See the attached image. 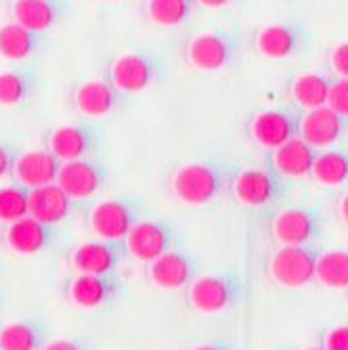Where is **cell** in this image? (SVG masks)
I'll use <instances>...</instances> for the list:
<instances>
[{
  "instance_id": "2",
  "label": "cell",
  "mask_w": 348,
  "mask_h": 350,
  "mask_svg": "<svg viewBox=\"0 0 348 350\" xmlns=\"http://www.w3.org/2000/svg\"><path fill=\"white\" fill-rule=\"evenodd\" d=\"M225 189V174L216 164L189 162L178 166L170 176L172 196L185 206H206Z\"/></svg>"
},
{
  "instance_id": "16",
  "label": "cell",
  "mask_w": 348,
  "mask_h": 350,
  "mask_svg": "<svg viewBox=\"0 0 348 350\" xmlns=\"http://www.w3.org/2000/svg\"><path fill=\"white\" fill-rule=\"evenodd\" d=\"M59 166L61 162L49 149H29V151H21L15 155L11 176L15 183L27 189H36L49 183H55Z\"/></svg>"
},
{
  "instance_id": "17",
  "label": "cell",
  "mask_w": 348,
  "mask_h": 350,
  "mask_svg": "<svg viewBox=\"0 0 348 350\" xmlns=\"http://www.w3.org/2000/svg\"><path fill=\"white\" fill-rule=\"evenodd\" d=\"M76 204L57 183H49L36 189H29V216H34L46 225H61L76 212Z\"/></svg>"
},
{
  "instance_id": "4",
  "label": "cell",
  "mask_w": 348,
  "mask_h": 350,
  "mask_svg": "<svg viewBox=\"0 0 348 350\" xmlns=\"http://www.w3.org/2000/svg\"><path fill=\"white\" fill-rule=\"evenodd\" d=\"M124 245L129 256L147 265L164 252L178 247V231L164 218H141L124 237Z\"/></svg>"
},
{
  "instance_id": "10",
  "label": "cell",
  "mask_w": 348,
  "mask_h": 350,
  "mask_svg": "<svg viewBox=\"0 0 348 350\" xmlns=\"http://www.w3.org/2000/svg\"><path fill=\"white\" fill-rule=\"evenodd\" d=\"M235 44L223 31H202L185 44V59L198 72H220L233 61Z\"/></svg>"
},
{
  "instance_id": "25",
  "label": "cell",
  "mask_w": 348,
  "mask_h": 350,
  "mask_svg": "<svg viewBox=\"0 0 348 350\" xmlns=\"http://www.w3.org/2000/svg\"><path fill=\"white\" fill-rule=\"evenodd\" d=\"M40 76L31 68H13L0 72V105L17 107L36 94Z\"/></svg>"
},
{
  "instance_id": "3",
  "label": "cell",
  "mask_w": 348,
  "mask_h": 350,
  "mask_svg": "<svg viewBox=\"0 0 348 350\" xmlns=\"http://www.w3.org/2000/svg\"><path fill=\"white\" fill-rule=\"evenodd\" d=\"M143 218V204L131 198H111L97 202L88 210V229L99 239L124 241Z\"/></svg>"
},
{
  "instance_id": "31",
  "label": "cell",
  "mask_w": 348,
  "mask_h": 350,
  "mask_svg": "<svg viewBox=\"0 0 348 350\" xmlns=\"http://www.w3.org/2000/svg\"><path fill=\"white\" fill-rule=\"evenodd\" d=\"M29 214V189L11 183V185H0V222L9 225L23 216Z\"/></svg>"
},
{
  "instance_id": "38",
  "label": "cell",
  "mask_w": 348,
  "mask_h": 350,
  "mask_svg": "<svg viewBox=\"0 0 348 350\" xmlns=\"http://www.w3.org/2000/svg\"><path fill=\"white\" fill-rule=\"evenodd\" d=\"M189 350H233L231 346H227L225 342H202Z\"/></svg>"
},
{
  "instance_id": "20",
  "label": "cell",
  "mask_w": 348,
  "mask_h": 350,
  "mask_svg": "<svg viewBox=\"0 0 348 350\" xmlns=\"http://www.w3.org/2000/svg\"><path fill=\"white\" fill-rule=\"evenodd\" d=\"M298 135L310 147H330L342 135V118L327 105L308 109L298 124Z\"/></svg>"
},
{
  "instance_id": "34",
  "label": "cell",
  "mask_w": 348,
  "mask_h": 350,
  "mask_svg": "<svg viewBox=\"0 0 348 350\" xmlns=\"http://www.w3.org/2000/svg\"><path fill=\"white\" fill-rule=\"evenodd\" d=\"M330 63H332V70L340 78H348V40L334 46V51L330 55Z\"/></svg>"
},
{
  "instance_id": "18",
  "label": "cell",
  "mask_w": 348,
  "mask_h": 350,
  "mask_svg": "<svg viewBox=\"0 0 348 350\" xmlns=\"http://www.w3.org/2000/svg\"><path fill=\"white\" fill-rule=\"evenodd\" d=\"M46 46L44 31H34L15 21L0 25V57L9 61H27L38 57Z\"/></svg>"
},
{
  "instance_id": "6",
  "label": "cell",
  "mask_w": 348,
  "mask_h": 350,
  "mask_svg": "<svg viewBox=\"0 0 348 350\" xmlns=\"http://www.w3.org/2000/svg\"><path fill=\"white\" fill-rule=\"evenodd\" d=\"M101 141V129L94 122H74L61 124L46 135V149L57 157L59 162L82 160L92 157Z\"/></svg>"
},
{
  "instance_id": "28",
  "label": "cell",
  "mask_w": 348,
  "mask_h": 350,
  "mask_svg": "<svg viewBox=\"0 0 348 350\" xmlns=\"http://www.w3.org/2000/svg\"><path fill=\"white\" fill-rule=\"evenodd\" d=\"M294 46H296L294 31L283 23L265 25L256 34V51L267 59H286L292 55Z\"/></svg>"
},
{
  "instance_id": "26",
  "label": "cell",
  "mask_w": 348,
  "mask_h": 350,
  "mask_svg": "<svg viewBox=\"0 0 348 350\" xmlns=\"http://www.w3.org/2000/svg\"><path fill=\"white\" fill-rule=\"evenodd\" d=\"M196 0H145V17L162 27H178L193 17Z\"/></svg>"
},
{
  "instance_id": "9",
  "label": "cell",
  "mask_w": 348,
  "mask_h": 350,
  "mask_svg": "<svg viewBox=\"0 0 348 350\" xmlns=\"http://www.w3.org/2000/svg\"><path fill=\"white\" fill-rule=\"evenodd\" d=\"M129 258L124 241L116 239H94L80 243L70 254V265L76 273L88 275H111L118 273L120 265Z\"/></svg>"
},
{
  "instance_id": "27",
  "label": "cell",
  "mask_w": 348,
  "mask_h": 350,
  "mask_svg": "<svg viewBox=\"0 0 348 350\" xmlns=\"http://www.w3.org/2000/svg\"><path fill=\"white\" fill-rule=\"evenodd\" d=\"M314 279L330 290L348 288V252L330 250L314 262Z\"/></svg>"
},
{
  "instance_id": "29",
  "label": "cell",
  "mask_w": 348,
  "mask_h": 350,
  "mask_svg": "<svg viewBox=\"0 0 348 350\" xmlns=\"http://www.w3.org/2000/svg\"><path fill=\"white\" fill-rule=\"evenodd\" d=\"M327 92H330V84L321 74H300L290 86L292 99L296 101V105H300L306 111L325 105Z\"/></svg>"
},
{
  "instance_id": "42",
  "label": "cell",
  "mask_w": 348,
  "mask_h": 350,
  "mask_svg": "<svg viewBox=\"0 0 348 350\" xmlns=\"http://www.w3.org/2000/svg\"><path fill=\"white\" fill-rule=\"evenodd\" d=\"M109 3H116V0H109Z\"/></svg>"
},
{
  "instance_id": "24",
  "label": "cell",
  "mask_w": 348,
  "mask_h": 350,
  "mask_svg": "<svg viewBox=\"0 0 348 350\" xmlns=\"http://www.w3.org/2000/svg\"><path fill=\"white\" fill-rule=\"evenodd\" d=\"M271 153H273L271 155L273 168L279 174L288 176V178H300V176L310 174L314 153H312V147L306 145L300 137H292L290 141L279 145Z\"/></svg>"
},
{
  "instance_id": "12",
  "label": "cell",
  "mask_w": 348,
  "mask_h": 350,
  "mask_svg": "<svg viewBox=\"0 0 348 350\" xmlns=\"http://www.w3.org/2000/svg\"><path fill=\"white\" fill-rule=\"evenodd\" d=\"M3 241L19 256H34L59 241V229L27 214L15 222H9L3 233Z\"/></svg>"
},
{
  "instance_id": "22",
  "label": "cell",
  "mask_w": 348,
  "mask_h": 350,
  "mask_svg": "<svg viewBox=\"0 0 348 350\" xmlns=\"http://www.w3.org/2000/svg\"><path fill=\"white\" fill-rule=\"evenodd\" d=\"M49 340V323L40 317L11 321L0 327V350H40Z\"/></svg>"
},
{
  "instance_id": "41",
  "label": "cell",
  "mask_w": 348,
  "mask_h": 350,
  "mask_svg": "<svg viewBox=\"0 0 348 350\" xmlns=\"http://www.w3.org/2000/svg\"><path fill=\"white\" fill-rule=\"evenodd\" d=\"M302 350H325V348H321V346H308V348H302Z\"/></svg>"
},
{
  "instance_id": "19",
  "label": "cell",
  "mask_w": 348,
  "mask_h": 350,
  "mask_svg": "<svg viewBox=\"0 0 348 350\" xmlns=\"http://www.w3.org/2000/svg\"><path fill=\"white\" fill-rule=\"evenodd\" d=\"M275 178L263 168L239 170L231 180L233 198L247 208H263L275 198Z\"/></svg>"
},
{
  "instance_id": "40",
  "label": "cell",
  "mask_w": 348,
  "mask_h": 350,
  "mask_svg": "<svg viewBox=\"0 0 348 350\" xmlns=\"http://www.w3.org/2000/svg\"><path fill=\"white\" fill-rule=\"evenodd\" d=\"M5 298H7V296H5V292H3V290H0V308H3V306H5Z\"/></svg>"
},
{
  "instance_id": "5",
  "label": "cell",
  "mask_w": 348,
  "mask_h": 350,
  "mask_svg": "<svg viewBox=\"0 0 348 350\" xmlns=\"http://www.w3.org/2000/svg\"><path fill=\"white\" fill-rule=\"evenodd\" d=\"M239 283L227 273L198 275L187 288V302L202 314L225 312L237 302Z\"/></svg>"
},
{
  "instance_id": "36",
  "label": "cell",
  "mask_w": 348,
  "mask_h": 350,
  "mask_svg": "<svg viewBox=\"0 0 348 350\" xmlns=\"http://www.w3.org/2000/svg\"><path fill=\"white\" fill-rule=\"evenodd\" d=\"M15 147L5 143V141H0V180L11 176V170H13V162H15Z\"/></svg>"
},
{
  "instance_id": "23",
  "label": "cell",
  "mask_w": 348,
  "mask_h": 350,
  "mask_svg": "<svg viewBox=\"0 0 348 350\" xmlns=\"http://www.w3.org/2000/svg\"><path fill=\"white\" fill-rule=\"evenodd\" d=\"M271 231L281 245H304L314 233V220L306 210L288 208L275 214Z\"/></svg>"
},
{
  "instance_id": "13",
  "label": "cell",
  "mask_w": 348,
  "mask_h": 350,
  "mask_svg": "<svg viewBox=\"0 0 348 350\" xmlns=\"http://www.w3.org/2000/svg\"><path fill=\"white\" fill-rule=\"evenodd\" d=\"M196 277L198 260L180 247H172L147 262V279L160 290H185Z\"/></svg>"
},
{
  "instance_id": "1",
  "label": "cell",
  "mask_w": 348,
  "mask_h": 350,
  "mask_svg": "<svg viewBox=\"0 0 348 350\" xmlns=\"http://www.w3.org/2000/svg\"><path fill=\"white\" fill-rule=\"evenodd\" d=\"M166 76V61L155 51H131L116 57L109 66V82L124 94L157 86Z\"/></svg>"
},
{
  "instance_id": "32",
  "label": "cell",
  "mask_w": 348,
  "mask_h": 350,
  "mask_svg": "<svg viewBox=\"0 0 348 350\" xmlns=\"http://www.w3.org/2000/svg\"><path fill=\"white\" fill-rule=\"evenodd\" d=\"M325 105L340 118H348V78H340L336 84H330Z\"/></svg>"
},
{
  "instance_id": "14",
  "label": "cell",
  "mask_w": 348,
  "mask_h": 350,
  "mask_svg": "<svg viewBox=\"0 0 348 350\" xmlns=\"http://www.w3.org/2000/svg\"><path fill=\"white\" fill-rule=\"evenodd\" d=\"M129 94L120 92L109 80L103 78H92L86 82H80L74 88V107L80 116L88 120H99L113 111H118Z\"/></svg>"
},
{
  "instance_id": "39",
  "label": "cell",
  "mask_w": 348,
  "mask_h": 350,
  "mask_svg": "<svg viewBox=\"0 0 348 350\" xmlns=\"http://www.w3.org/2000/svg\"><path fill=\"white\" fill-rule=\"evenodd\" d=\"M338 214L342 218V222L348 227V193L342 196V200L338 202Z\"/></svg>"
},
{
  "instance_id": "8",
  "label": "cell",
  "mask_w": 348,
  "mask_h": 350,
  "mask_svg": "<svg viewBox=\"0 0 348 350\" xmlns=\"http://www.w3.org/2000/svg\"><path fill=\"white\" fill-rule=\"evenodd\" d=\"M314 262L306 245H281L269 260V275L281 288H304L314 279Z\"/></svg>"
},
{
  "instance_id": "7",
  "label": "cell",
  "mask_w": 348,
  "mask_h": 350,
  "mask_svg": "<svg viewBox=\"0 0 348 350\" xmlns=\"http://www.w3.org/2000/svg\"><path fill=\"white\" fill-rule=\"evenodd\" d=\"M55 183L66 191L74 202H86L103 191L107 183V168L97 157L61 162Z\"/></svg>"
},
{
  "instance_id": "33",
  "label": "cell",
  "mask_w": 348,
  "mask_h": 350,
  "mask_svg": "<svg viewBox=\"0 0 348 350\" xmlns=\"http://www.w3.org/2000/svg\"><path fill=\"white\" fill-rule=\"evenodd\" d=\"M40 350H97L94 342L84 336H70V338H55L49 340Z\"/></svg>"
},
{
  "instance_id": "21",
  "label": "cell",
  "mask_w": 348,
  "mask_h": 350,
  "mask_svg": "<svg viewBox=\"0 0 348 350\" xmlns=\"http://www.w3.org/2000/svg\"><path fill=\"white\" fill-rule=\"evenodd\" d=\"M250 137L258 147L273 151L294 137V124L281 109H265L250 122Z\"/></svg>"
},
{
  "instance_id": "37",
  "label": "cell",
  "mask_w": 348,
  "mask_h": 350,
  "mask_svg": "<svg viewBox=\"0 0 348 350\" xmlns=\"http://www.w3.org/2000/svg\"><path fill=\"white\" fill-rule=\"evenodd\" d=\"M196 3L198 7H204V9H225L233 0H196Z\"/></svg>"
},
{
  "instance_id": "15",
  "label": "cell",
  "mask_w": 348,
  "mask_h": 350,
  "mask_svg": "<svg viewBox=\"0 0 348 350\" xmlns=\"http://www.w3.org/2000/svg\"><path fill=\"white\" fill-rule=\"evenodd\" d=\"M70 11V0H13L9 7L11 21L44 34L66 21Z\"/></svg>"
},
{
  "instance_id": "11",
  "label": "cell",
  "mask_w": 348,
  "mask_h": 350,
  "mask_svg": "<svg viewBox=\"0 0 348 350\" xmlns=\"http://www.w3.org/2000/svg\"><path fill=\"white\" fill-rule=\"evenodd\" d=\"M126 290V283L118 273L111 275H88L76 273L66 285V296L80 308H101L116 300Z\"/></svg>"
},
{
  "instance_id": "30",
  "label": "cell",
  "mask_w": 348,
  "mask_h": 350,
  "mask_svg": "<svg viewBox=\"0 0 348 350\" xmlns=\"http://www.w3.org/2000/svg\"><path fill=\"white\" fill-rule=\"evenodd\" d=\"M310 174L319 185L336 187L348 178V157L338 151H325L312 160Z\"/></svg>"
},
{
  "instance_id": "35",
  "label": "cell",
  "mask_w": 348,
  "mask_h": 350,
  "mask_svg": "<svg viewBox=\"0 0 348 350\" xmlns=\"http://www.w3.org/2000/svg\"><path fill=\"white\" fill-rule=\"evenodd\" d=\"M325 350H348V325L334 327L325 336Z\"/></svg>"
}]
</instances>
